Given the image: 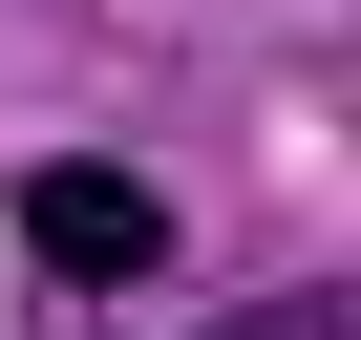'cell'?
Returning a JSON list of instances; mask_svg holds the SVG:
<instances>
[{
    "label": "cell",
    "mask_w": 361,
    "mask_h": 340,
    "mask_svg": "<svg viewBox=\"0 0 361 340\" xmlns=\"http://www.w3.org/2000/svg\"><path fill=\"white\" fill-rule=\"evenodd\" d=\"M22 255L106 298V277H149V255H170V192H149V170H106V149H64V170H22Z\"/></svg>",
    "instance_id": "obj_1"
},
{
    "label": "cell",
    "mask_w": 361,
    "mask_h": 340,
    "mask_svg": "<svg viewBox=\"0 0 361 340\" xmlns=\"http://www.w3.org/2000/svg\"><path fill=\"white\" fill-rule=\"evenodd\" d=\"M234 340H340V298H276V319H234Z\"/></svg>",
    "instance_id": "obj_2"
}]
</instances>
